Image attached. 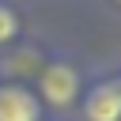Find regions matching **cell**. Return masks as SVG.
<instances>
[{"label": "cell", "mask_w": 121, "mask_h": 121, "mask_svg": "<svg viewBox=\"0 0 121 121\" xmlns=\"http://www.w3.org/2000/svg\"><path fill=\"white\" fill-rule=\"evenodd\" d=\"M87 117L91 121H121V79L98 83L87 95Z\"/></svg>", "instance_id": "1"}, {"label": "cell", "mask_w": 121, "mask_h": 121, "mask_svg": "<svg viewBox=\"0 0 121 121\" xmlns=\"http://www.w3.org/2000/svg\"><path fill=\"white\" fill-rule=\"evenodd\" d=\"M76 91H79V79H76V72H72L68 64L45 68V76H42V95H45L53 106H68V102L76 98Z\"/></svg>", "instance_id": "2"}, {"label": "cell", "mask_w": 121, "mask_h": 121, "mask_svg": "<svg viewBox=\"0 0 121 121\" xmlns=\"http://www.w3.org/2000/svg\"><path fill=\"white\" fill-rule=\"evenodd\" d=\"M0 121H38V102L23 87H0Z\"/></svg>", "instance_id": "3"}, {"label": "cell", "mask_w": 121, "mask_h": 121, "mask_svg": "<svg viewBox=\"0 0 121 121\" xmlns=\"http://www.w3.org/2000/svg\"><path fill=\"white\" fill-rule=\"evenodd\" d=\"M11 34H15V15H11V8L0 4V42H8Z\"/></svg>", "instance_id": "4"}]
</instances>
